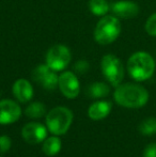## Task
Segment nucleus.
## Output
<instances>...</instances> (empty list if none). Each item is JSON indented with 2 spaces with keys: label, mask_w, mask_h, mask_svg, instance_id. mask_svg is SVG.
I'll return each instance as SVG.
<instances>
[{
  "label": "nucleus",
  "mask_w": 156,
  "mask_h": 157,
  "mask_svg": "<svg viewBox=\"0 0 156 157\" xmlns=\"http://www.w3.org/2000/svg\"><path fill=\"white\" fill-rule=\"evenodd\" d=\"M110 93V88L105 82H94L88 88V94L93 98H104Z\"/></svg>",
  "instance_id": "2eb2a0df"
},
{
  "label": "nucleus",
  "mask_w": 156,
  "mask_h": 157,
  "mask_svg": "<svg viewBox=\"0 0 156 157\" xmlns=\"http://www.w3.org/2000/svg\"><path fill=\"white\" fill-rule=\"evenodd\" d=\"M144 29L146 32L151 36L156 37V12L153 13L149 18L146 19V25H144Z\"/></svg>",
  "instance_id": "6ab92c4d"
},
{
  "label": "nucleus",
  "mask_w": 156,
  "mask_h": 157,
  "mask_svg": "<svg viewBox=\"0 0 156 157\" xmlns=\"http://www.w3.org/2000/svg\"><path fill=\"white\" fill-rule=\"evenodd\" d=\"M14 97L21 103H28L33 97V88L27 79H17L12 87Z\"/></svg>",
  "instance_id": "f8f14e48"
},
{
  "label": "nucleus",
  "mask_w": 156,
  "mask_h": 157,
  "mask_svg": "<svg viewBox=\"0 0 156 157\" xmlns=\"http://www.w3.org/2000/svg\"><path fill=\"white\" fill-rule=\"evenodd\" d=\"M0 157H1V156H0Z\"/></svg>",
  "instance_id": "5701e85b"
},
{
  "label": "nucleus",
  "mask_w": 156,
  "mask_h": 157,
  "mask_svg": "<svg viewBox=\"0 0 156 157\" xmlns=\"http://www.w3.org/2000/svg\"><path fill=\"white\" fill-rule=\"evenodd\" d=\"M139 132L143 136H153L156 134V118L150 117L139 124Z\"/></svg>",
  "instance_id": "a211bd4d"
},
{
  "label": "nucleus",
  "mask_w": 156,
  "mask_h": 157,
  "mask_svg": "<svg viewBox=\"0 0 156 157\" xmlns=\"http://www.w3.org/2000/svg\"><path fill=\"white\" fill-rule=\"evenodd\" d=\"M58 87L61 93L67 98H75L80 92V83L75 74L73 72H63L59 76Z\"/></svg>",
  "instance_id": "6e6552de"
},
{
  "label": "nucleus",
  "mask_w": 156,
  "mask_h": 157,
  "mask_svg": "<svg viewBox=\"0 0 156 157\" xmlns=\"http://www.w3.org/2000/svg\"><path fill=\"white\" fill-rule=\"evenodd\" d=\"M89 67H90L89 63L86 60H79L74 65V70L78 74H85V73H87L89 71Z\"/></svg>",
  "instance_id": "412c9836"
},
{
  "label": "nucleus",
  "mask_w": 156,
  "mask_h": 157,
  "mask_svg": "<svg viewBox=\"0 0 156 157\" xmlns=\"http://www.w3.org/2000/svg\"><path fill=\"white\" fill-rule=\"evenodd\" d=\"M155 60L149 52H137L129 57L127 71L134 80L144 81L150 79L155 72Z\"/></svg>",
  "instance_id": "f03ea898"
},
{
  "label": "nucleus",
  "mask_w": 156,
  "mask_h": 157,
  "mask_svg": "<svg viewBox=\"0 0 156 157\" xmlns=\"http://www.w3.org/2000/svg\"><path fill=\"white\" fill-rule=\"evenodd\" d=\"M121 33V24L117 16H105L98 21L94 30V37L98 44L108 45L115 42Z\"/></svg>",
  "instance_id": "20e7f679"
},
{
  "label": "nucleus",
  "mask_w": 156,
  "mask_h": 157,
  "mask_svg": "<svg viewBox=\"0 0 156 157\" xmlns=\"http://www.w3.org/2000/svg\"><path fill=\"white\" fill-rule=\"evenodd\" d=\"M11 145H12V141L10 137L6 135L0 136V153H6L11 149Z\"/></svg>",
  "instance_id": "aec40b11"
},
{
  "label": "nucleus",
  "mask_w": 156,
  "mask_h": 157,
  "mask_svg": "<svg viewBox=\"0 0 156 157\" xmlns=\"http://www.w3.org/2000/svg\"><path fill=\"white\" fill-rule=\"evenodd\" d=\"M113 98L116 103L122 107L137 109L148 103L149 92L138 83H121L116 87Z\"/></svg>",
  "instance_id": "f257e3e1"
},
{
  "label": "nucleus",
  "mask_w": 156,
  "mask_h": 157,
  "mask_svg": "<svg viewBox=\"0 0 156 157\" xmlns=\"http://www.w3.org/2000/svg\"><path fill=\"white\" fill-rule=\"evenodd\" d=\"M61 147H62L61 139L59 138V136H56V135L47 137L43 141V145H42V150L47 156L57 155L61 151Z\"/></svg>",
  "instance_id": "4468645a"
},
{
  "label": "nucleus",
  "mask_w": 156,
  "mask_h": 157,
  "mask_svg": "<svg viewBox=\"0 0 156 157\" xmlns=\"http://www.w3.org/2000/svg\"><path fill=\"white\" fill-rule=\"evenodd\" d=\"M72 59L70 49L62 44H57L50 47L46 55V64L56 72L63 71Z\"/></svg>",
  "instance_id": "423d86ee"
},
{
  "label": "nucleus",
  "mask_w": 156,
  "mask_h": 157,
  "mask_svg": "<svg viewBox=\"0 0 156 157\" xmlns=\"http://www.w3.org/2000/svg\"><path fill=\"white\" fill-rule=\"evenodd\" d=\"M21 116V108L15 101L2 99L0 101V124L8 125L15 123Z\"/></svg>",
  "instance_id": "9d476101"
},
{
  "label": "nucleus",
  "mask_w": 156,
  "mask_h": 157,
  "mask_svg": "<svg viewBox=\"0 0 156 157\" xmlns=\"http://www.w3.org/2000/svg\"><path fill=\"white\" fill-rule=\"evenodd\" d=\"M32 77L44 89L52 91L58 87L59 76L47 64H41L32 73Z\"/></svg>",
  "instance_id": "0eeeda50"
},
{
  "label": "nucleus",
  "mask_w": 156,
  "mask_h": 157,
  "mask_svg": "<svg viewBox=\"0 0 156 157\" xmlns=\"http://www.w3.org/2000/svg\"><path fill=\"white\" fill-rule=\"evenodd\" d=\"M48 129L39 122H30L21 128V137L29 144H39L47 138Z\"/></svg>",
  "instance_id": "1a4fd4ad"
},
{
  "label": "nucleus",
  "mask_w": 156,
  "mask_h": 157,
  "mask_svg": "<svg viewBox=\"0 0 156 157\" xmlns=\"http://www.w3.org/2000/svg\"><path fill=\"white\" fill-rule=\"evenodd\" d=\"M143 157H156V143H150L143 151Z\"/></svg>",
  "instance_id": "4be33fe9"
},
{
  "label": "nucleus",
  "mask_w": 156,
  "mask_h": 157,
  "mask_svg": "<svg viewBox=\"0 0 156 157\" xmlns=\"http://www.w3.org/2000/svg\"><path fill=\"white\" fill-rule=\"evenodd\" d=\"M110 8L116 16L124 19L134 18L139 13V6L131 0H120L111 4Z\"/></svg>",
  "instance_id": "9b49d317"
},
{
  "label": "nucleus",
  "mask_w": 156,
  "mask_h": 157,
  "mask_svg": "<svg viewBox=\"0 0 156 157\" xmlns=\"http://www.w3.org/2000/svg\"><path fill=\"white\" fill-rule=\"evenodd\" d=\"M112 104L108 101H96L91 104L88 109V116L91 120L100 121L108 117L110 113Z\"/></svg>",
  "instance_id": "ddd939ff"
},
{
  "label": "nucleus",
  "mask_w": 156,
  "mask_h": 157,
  "mask_svg": "<svg viewBox=\"0 0 156 157\" xmlns=\"http://www.w3.org/2000/svg\"><path fill=\"white\" fill-rule=\"evenodd\" d=\"M101 67L105 78L113 87L121 85L124 78V66L115 55H106L101 61Z\"/></svg>",
  "instance_id": "39448f33"
},
{
  "label": "nucleus",
  "mask_w": 156,
  "mask_h": 157,
  "mask_svg": "<svg viewBox=\"0 0 156 157\" xmlns=\"http://www.w3.org/2000/svg\"><path fill=\"white\" fill-rule=\"evenodd\" d=\"M89 9L91 13H93L96 16H102L108 13L110 6L106 0H90Z\"/></svg>",
  "instance_id": "f3484780"
},
{
  "label": "nucleus",
  "mask_w": 156,
  "mask_h": 157,
  "mask_svg": "<svg viewBox=\"0 0 156 157\" xmlns=\"http://www.w3.org/2000/svg\"><path fill=\"white\" fill-rule=\"evenodd\" d=\"M25 113L30 119H40L45 116L46 107L41 101H33L30 103L25 109Z\"/></svg>",
  "instance_id": "dca6fc26"
},
{
  "label": "nucleus",
  "mask_w": 156,
  "mask_h": 157,
  "mask_svg": "<svg viewBox=\"0 0 156 157\" xmlns=\"http://www.w3.org/2000/svg\"><path fill=\"white\" fill-rule=\"evenodd\" d=\"M73 112L64 106L55 107L46 114L45 123L48 132L56 136H62L70 129L73 123Z\"/></svg>",
  "instance_id": "7ed1b4c3"
}]
</instances>
